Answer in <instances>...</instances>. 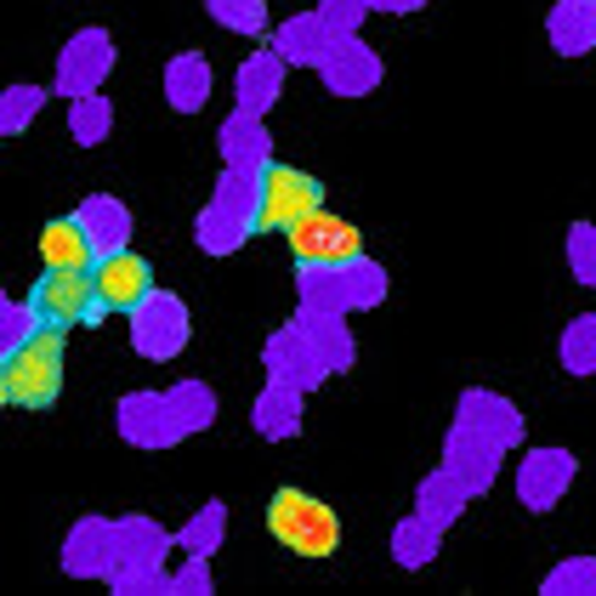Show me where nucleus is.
<instances>
[{
	"instance_id": "9b49d317",
	"label": "nucleus",
	"mask_w": 596,
	"mask_h": 596,
	"mask_svg": "<svg viewBox=\"0 0 596 596\" xmlns=\"http://www.w3.org/2000/svg\"><path fill=\"white\" fill-rule=\"evenodd\" d=\"M120 556L131 562V574H120V585H137L148 569H154V562H159V551H165V535H159V528L154 522H125L120 528Z\"/></svg>"
},
{
	"instance_id": "20e7f679",
	"label": "nucleus",
	"mask_w": 596,
	"mask_h": 596,
	"mask_svg": "<svg viewBox=\"0 0 596 596\" xmlns=\"http://www.w3.org/2000/svg\"><path fill=\"white\" fill-rule=\"evenodd\" d=\"M29 307H35V318L52 324V329L91 324L97 307H103V295H97V273H80V268H46V279L35 284V295H29Z\"/></svg>"
},
{
	"instance_id": "f8f14e48",
	"label": "nucleus",
	"mask_w": 596,
	"mask_h": 596,
	"mask_svg": "<svg viewBox=\"0 0 596 596\" xmlns=\"http://www.w3.org/2000/svg\"><path fill=\"white\" fill-rule=\"evenodd\" d=\"M324 75H329V86H336V91H370L375 86V57L370 52H324Z\"/></svg>"
},
{
	"instance_id": "6ab92c4d",
	"label": "nucleus",
	"mask_w": 596,
	"mask_h": 596,
	"mask_svg": "<svg viewBox=\"0 0 596 596\" xmlns=\"http://www.w3.org/2000/svg\"><path fill=\"white\" fill-rule=\"evenodd\" d=\"M279 91V57H256L245 69V114H256Z\"/></svg>"
},
{
	"instance_id": "7ed1b4c3",
	"label": "nucleus",
	"mask_w": 596,
	"mask_h": 596,
	"mask_svg": "<svg viewBox=\"0 0 596 596\" xmlns=\"http://www.w3.org/2000/svg\"><path fill=\"white\" fill-rule=\"evenodd\" d=\"M268 528H273V540L290 546L295 556H336V551H341V522H336V511H329L324 501H313V494H302V488H279V494H273Z\"/></svg>"
},
{
	"instance_id": "6e6552de",
	"label": "nucleus",
	"mask_w": 596,
	"mask_h": 596,
	"mask_svg": "<svg viewBox=\"0 0 596 596\" xmlns=\"http://www.w3.org/2000/svg\"><path fill=\"white\" fill-rule=\"evenodd\" d=\"M137 313H143V318H137V347L154 352V358H165V352H171V347L188 336V318H182V307L171 302V295H148Z\"/></svg>"
},
{
	"instance_id": "393cba45",
	"label": "nucleus",
	"mask_w": 596,
	"mask_h": 596,
	"mask_svg": "<svg viewBox=\"0 0 596 596\" xmlns=\"http://www.w3.org/2000/svg\"><path fill=\"white\" fill-rule=\"evenodd\" d=\"M318 29H324V18H302V23H290V35H284V52H295V57H318ZM324 63V57H318Z\"/></svg>"
},
{
	"instance_id": "b1692460",
	"label": "nucleus",
	"mask_w": 596,
	"mask_h": 596,
	"mask_svg": "<svg viewBox=\"0 0 596 596\" xmlns=\"http://www.w3.org/2000/svg\"><path fill=\"white\" fill-rule=\"evenodd\" d=\"M211 12L234 29H261V0H211Z\"/></svg>"
},
{
	"instance_id": "0eeeda50",
	"label": "nucleus",
	"mask_w": 596,
	"mask_h": 596,
	"mask_svg": "<svg viewBox=\"0 0 596 596\" xmlns=\"http://www.w3.org/2000/svg\"><path fill=\"white\" fill-rule=\"evenodd\" d=\"M41 256H46V268H91V261H103V250H97V239H91V227L80 222V216H63V222H52L46 234H41Z\"/></svg>"
},
{
	"instance_id": "f3484780",
	"label": "nucleus",
	"mask_w": 596,
	"mask_h": 596,
	"mask_svg": "<svg viewBox=\"0 0 596 596\" xmlns=\"http://www.w3.org/2000/svg\"><path fill=\"white\" fill-rule=\"evenodd\" d=\"M261 432H295V386L273 375V392L261 397V415H256Z\"/></svg>"
},
{
	"instance_id": "7c9ffc66",
	"label": "nucleus",
	"mask_w": 596,
	"mask_h": 596,
	"mask_svg": "<svg viewBox=\"0 0 596 596\" xmlns=\"http://www.w3.org/2000/svg\"><path fill=\"white\" fill-rule=\"evenodd\" d=\"M363 7H392L397 12V7H420V0H363Z\"/></svg>"
},
{
	"instance_id": "1a4fd4ad",
	"label": "nucleus",
	"mask_w": 596,
	"mask_h": 596,
	"mask_svg": "<svg viewBox=\"0 0 596 596\" xmlns=\"http://www.w3.org/2000/svg\"><path fill=\"white\" fill-rule=\"evenodd\" d=\"M109 63H114V52H109L103 29H86V35H75L69 57H63V91H91L97 80L109 75Z\"/></svg>"
},
{
	"instance_id": "39448f33",
	"label": "nucleus",
	"mask_w": 596,
	"mask_h": 596,
	"mask_svg": "<svg viewBox=\"0 0 596 596\" xmlns=\"http://www.w3.org/2000/svg\"><path fill=\"white\" fill-rule=\"evenodd\" d=\"M290 250H295L302 268H318V273L347 268V261H358V227L341 222V216H329V211H318L302 227H290Z\"/></svg>"
},
{
	"instance_id": "4468645a",
	"label": "nucleus",
	"mask_w": 596,
	"mask_h": 596,
	"mask_svg": "<svg viewBox=\"0 0 596 596\" xmlns=\"http://www.w3.org/2000/svg\"><path fill=\"white\" fill-rule=\"evenodd\" d=\"M165 86H171V103H177V109H199V103H205V91H211L205 57H177L171 75H165Z\"/></svg>"
},
{
	"instance_id": "412c9836",
	"label": "nucleus",
	"mask_w": 596,
	"mask_h": 596,
	"mask_svg": "<svg viewBox=\"0 0 596 596\" xmlns=\"http://www.w3.org/2000/svg\"><path fill=\"white\" fill-rule=\"evenodd\" d=\"M171 404H177V426H205L211 420V392L205 386H177Z\"/></svg>"
},
{
	"instance_id": "5701e85b",
	"label": "nucleus",
	"mask_w": 596,
	"mask_h": 596,
	"mask_svg": "<svg viewBox=\"0 0 596 596\" xmlns=\"http://www.w3.org/2000/svg\"><path fill=\"white\" fill-rule=\"evenodd\" d=\"M103 131H109V103H91L86 97V103L75 109V137L80 143H103Z\"/></svg>"
},
{
	"instance_id": "4be33fe9",
	"label": "nucleus",
	"mask_w": 596,
	"mask_h": 596,
	"mask_svg": "<svg viewBox=\"0 0 596 596\" xmlns=\"http://www.w3.org/2000/svg\"><path fill=\"white\" fill-rule=\"evenodd\" d=\"M432 556V522H404L397 528V562H426Z\"/></svg>"
},
{
	"instance_id": "f257e3e1",
	"label": "nucleus",
	"mask_w": 596,
	"mask_h": 596,
	"mask_svg": "<svg viewBox=\"0 0 596 596\" xmlns=\"http://www.w3.org/2000/svg\"><path fill=\"white\" fill-rule=\"evenodd\" d=\"M63 392V329L41 324L29 341L7 347L0 363V397L12 409H52Z\"/></svg>"
},
{
	"instance_id": "2eb2a0df",
	"label": "nucleus",
	"mask_w": 596,
	"mask_h": 596,
	"mask_svg": "<svg viewBox=\"0 0 596 596\" xmlns=\"http://www.w3.org/2000/svg\"><path fill=\"white\" fill-rule=\"evenodd\" d=\"M80 222L91 227V239H97V250H120V239H125V211L114 205V199H91V205L80 211Z\"/></svg>"
},
{
	"instance_id": "9d476101",
	"label": "nucleus",
	"mask_w": 596,
	"mask_h": 596,
	"mask_svg": "<svg viewBox=\"0 0 596 596\" xmlns=\"http://www.w3.org/2000/svg\"><path fill=\"white\" fill-rule=\"evenodd\" d=\"M569 454H556V449H546V454H535L522 466V501L528 506H551L556 494H562V483H569Z\"/></svg>"
},
{
	"instance_id": "423d86ee",
	"label": "nucleus",
	"mask_w": 596,
	"mask_h": 596,
	"mask_svg": "<svg viewBox=\"0 0 596 596\" xmlns=\"http://www.w3.org/2000/svg\"><path fill=\"white\" fill-rule=\"evenodd\" d=\"M97 295H103V307L137 313L154 295V268L143 256H131V250H109L103 261H97Z\"/></svg>"
},
{
	"instance_id": "c85d7f7f",
	"label": "nucleus",
	"mask_w": 596,
	"mask_h": 596,
	"mask_svg": "<svg viewBox=\"0 0 596 596\" xmlns=\"http://www.w3.org/2000/svg\"><path fill=\"white\" fill-rule=\"evenodd\" d=\"M35 103H41V91H35V86H18L12 103H7V131H18L29 114H35Z\"/></svg>"
},
{
	"instance_id": "a878e982",
	"label": "nucleus",
	"mask_w": 596,
	"mask_h": 596,
	"mask_svg": "<svg viewBox=\"0 0 596 596\" xmlns=\"http://www.w3.org/2000/svg\"><path fill=\"white\" fill-rule=\"evenodd\" d=\"M596 591V562H569V569H556L551 580H546V591Z\"/></svg>"
},
{
	"instance_id": "cd10ccee",
	"label": "nucleus",
	"mask_w": 596,
	"mask_h": 596,
	"mask_svg": "<svg viewBox=\"0 0 596 596\" xmlns=\"http://www.w3.org/2000/svg\"><path fill=\"white\" fill-rule=\"evenodd\" d=\"M216 522H222V511L211 506V511H205V517H199L193 528H182V546H193L199 556H205V551H211V540H216Z\"/></svg>"
},
{
	"instance_id": "dca6fc26",
	"label": "nucleus",
	"mask_w": 596,
	"mask_h": 596,
	"mask_svg": "<svg viewBox=\"0 0 596 596\" xmlns=\"http://www.w3.org/2000/svg\"><path fill=\"white\" fill-rule=\"evenodd\" d=\"M222 148H227V159L239 165H256L261 159V125H256V114H239V120H227L222 125Z\"/></svg>"
},
{
	"instance_id": "aec40b11",
	"label": "nucleus",
	"mask_w": 596,
	"mask_h": 596,
	"mask_svg": "<svg viewBox=\"0 0 596 596\" xmlns=\"http://www.w3.org/2000/svg\"><path fill=\"white\" fill-rule=\"evenodd\" d=\"M562 358H569V370H596V318H580L569 329V341H562Z\"/></svg>"
},
{
	"instance_id": "bb28decb",
	"label": "nucleus",
	"mask_w": 596,
	"mask_h": 596,
	"mask_svg": "<svg viewBox=\"0 0 596 596\" xmlns=\"http://www.w3.org/2000/svg\"><path fill=\"white\" fill-rule=\"evenodd\" d=\"M574 268L585 284H596V234L591 227H574Z\"/></svg>"
},
{
	"instance_id": "c756f323",
	"label": "nucleus",
	"mask_w": 596,
	"mask_h": 596,
	"mask_svg": "<svg viewBox=\"0 0 596 596\" xmlns=\"http://www.w3.org/2000/svg\"><path fill=\"white\" fill-rule=\"evenodd\" d=\"M329 12H336V23H352V12H358V0H336V7H329Z\"/></svg>"
},
{
	"instance_id": "ddd939ff",
	"label": "nucleus",
	"mask_w": 596,
	"mask_h": 596,
	"mask_svg": "<svg viewBox=\"0 0 596 596\" xmlns=\"http://www.w3.org/2000/svg\"><path fill=\"white\" fill-rule=\"evenodd\" d=\"M551 35L562 52H585L596 46V7H585V0H569L556 18H551Z\"/></svg>"
},
{
	"instance_id": "f03ea898",
	"label": "nucleus",
	"mask_w": 596,
	"mask_h": 596,
	"mask_svg": "<svg viewBox=\"0 0 596 596\" xmlns=\"http://www.w3.org/2000/svg\"><path fill=\"white\" fill-rule=\"evenodd\" d=\"M318 211H324V182H313L307 171H295V165H261L250 234H279V227L290 234V227H302Z\"/></svg>"
},
{
	"instance_id": "a211bd4d",
	"label": "nucleus",
	"mask_w": 596,
	"mask_h": 596,
	"mask_svg": "<svg viewBox=\"0 0 596 596\" xmlns=\"http://www.w3.org/2000/svg\"><path fill=\"white\" fill-rule=\"evenodd\" d=\"M245 234H250V222H245V216L211 205V211H205V234H199V245H205V250H227V245H239Z\"/></svg>"
}]
</instances>
